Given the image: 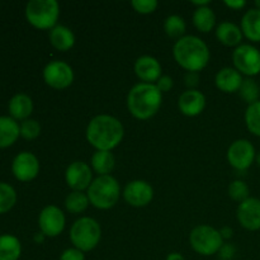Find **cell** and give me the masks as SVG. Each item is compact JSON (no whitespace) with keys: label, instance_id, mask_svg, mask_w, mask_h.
I'll return each mask as SVG.
<instances>
[{"label":"cell","instance_id":"1","mask_svg":"<svg viewBox=\"0 0 260 260\" xmlns=\"http://www.w3.org/2000/svg\"><path fill=\"white\" fill-rule=\"evenodd\" d=\"M86 140L99 151H112L122 142L124 127L122 122L111 114H98L86 126Z\"/></svg>","mask_w":260,"mask_h":260},{"label":"cell","instance_id":"2","mask_svg":"<svg viewBox=\"0 0 260 260\" xmlns=\"http://www.w3.org/2000/svg\"><path fill=\"white\" fill-rule=\"evenodd\" d=\"M173 56L179 66L187 71L200 73L210 62V48L197 36H184L174 43Z\"/></svg>","mask_w":260,"mask_h":260},{"label":"cell","instance_id":"3","mask_svg":"<svg viewBox=\"0 0 260 260\" xmlns=\"http://www.w3.org/2000/svg\"><path fill=\"white\" fill-rule=\"evenodd\" d=\"M162 103V93L155 84L139 83L127 94V109L140 121H146L159 112Z\"/></svg>","mask_w":260,"mask_h":260},{"label":"cell","instance_id":"4","mask_svg":"<svg viewBox=\"0 0 260 260\" xmlns=\"http://www.w3.org/2000/svg\"><path fill=\"white\" fill-rule=\"evenodd\" d=\"M90 205L98 210H109L114 207L121 197L118 180L112 175H101L93 179L86 190Z\"/></svg>","mask_w":260,"mask_h":260},{"label":"cell","instance_id":"5","mask_svg":"<svg viewBox=\"0 0 260 260\" xmlns=\"http://www.w3.org/2000/svg\"><path fill=\"white\" fill-rule=\"evenodd\" d=\"M102 229L98 221L91 217H80L70 229V240L74 248L83 253L94 250L101 243Z\"/></svg>","mask_w":260,"mask_h":260},{"label":"cell","instance_id":"6","mask_svg":"<svg viewBox=\"0 0 260 260\" xmlns=\"http://www.w3.org/2000/svg\"><path fill=\"white\" fill-rule=\"evenodd\" d=\"M58 17L60 5L56 0H30L25 7V18L38 29H52Z\"/></svg>","mask_w":260,"mask_h":260},{"label":"cell","instance_id":"7","mask_svg":"<svg viewBox=\"0 0 260 260\" xmlns=\"http://www.w3.org/2000/svg\"><path fill=\"white\" fill-rule=\"evenodd\" d=\"M190 248L197 254L211 256L218 254L223 245V239L220 230L208 225H198L189 234Z\"/></svg>","mask_w":260,"mask_h":260},{"label":"cell","instance_id":"8","mask_svg":"<svg viewBox=\"0 0 260 260\" xmlns=\"http://www.w3.org/2000/svg\"><path fill=\"white\" fill-rule=\"evenodd\" d=\"M234 68L246 78H254L260 74V51L255 46L241 43L233 52Z\"/></svg>","mask_w":260,"mask_h":260},{"label":"cell","instance_id":"9","mask_svg":"<svg viewBox=\"0 0 260 260\" xmlns=\"http://www.w3.org/2000/svg\"><path fill=\"white\" fill-rule=\"evenodd\" d=\"M256 151L254 145L246 139H239L229 146L228 161L238 172H245L255 161Z\"/></svg>","mask_w":260,"mask_h":260},{"label":"cell","instance_id":"10","mask_svg":"<svg viewBox=\"0 0 260 260\" xmlns=\"http://www.w3.org/2000/svg\"><path fill=\"white\" fill-rule=\"evenodd\" d=\"M74 78L73 68L65 61H51L43 69V80L53 89L69 88L74 83Z\"/></svg>","mask_w":260,"mask_h":260},{"label":"cell","instance_id":"11","mask_svg":"<svg viewBox=\"0 0 260 260\" xmlns=\"http://www.w3.org/2000/svg\"><path fill=\"white\" fill-rule=\"evenodd\" d=\"M66 218L62 211L57 206H46L40 213L38 217V225L40 230L46 238H56L62 234L65 229Z\"/></svg>","mask_w":260,"mask_h":260},{"label":"cell","instance_id":"12","mask_svg":"<svg viewBox=\"0 0 260 260\" xmlns=\"http://www.w3.org/2000/svg\"><path fill=\"white\" fill-rule=\"evenodd\" d=\"M65 180L68 187L73 190L78 192L88 190L93 182V169L86 162L76 160L66 168Z\"/></svg>","mask_w":260,"mask_h":260},{"label":"cell","instance_id":"13","mask_svg":"<svg viewBox=\"0 0 260 260\" xmlns=\"http://www.w3.org/2000/svg\"><path fill=\"white\" fill-rule=\"evenodd\" d=\"M122 194L124 201L132 207H146L154 198V189L147 182L137 179L127 183Z\"/></svg>","mask_w":260,"mask_h":260},{"label":"cell","instance_id":"14","mask_svg":"<svg viewBox=\"0 0 260 260\" xmlns=\"http://www.w3.org/2000/svg\"><path fill=\"white\" fill-rule=\"evenodd\" d=\"M12 172L20 182H30L40 173V161L32 152L22 151L13 160Z\"/></svg>","mask_w":260,"mask_h":260},{"label":"cell","instance_id":"15","mask_svg":"<svg viewBox=\"0 0 260 260\" xmlns=\"http://www.w3.org/2000/svg\"><path fill=\"white\" fill-rule=\"evenodd\" d=\"M236 217L239 223L245 230L258 231L260 230V200L249 197L244 202L239 203Z\"/></svg>","mask_w":260,"mask_h":260},{"label":"cell","instance_id":"16","mask_svg":"<svg viewBox=\"0 0 260 260\" xmlns=\"http://www.w3.org/2000/svg\"><path fill=\"white\" fill-rule=\"evenodd\" d=\"M178 108L180 113L187 117H197L205 111L206 96L197 89H188L180 94L178 99Z\"/></svg>","mask_w":260,"mask_h":260},{"label":"cell","instance_id":"17","mask_svg":"<svg viewBox=\"0 0 260 260\" xmlns=\"http://www.w3.org/2000/svg\"><path fill=\"white\" fill-rule=\"evenodd\" d=\"M135 74L141 83L154 84L161 76V65L154 56H140L135 62Z\"/></svg>","mask_w":260,"mask_h":260},{"label":"cell","instance_id":"18","mask_svg":"<svg viewBox=\"0 0 260 260\" xmlns=\"http://www.w3.org/2000/svg\"><path fill=\"white\" fill-rule=\"evenodd\" d=\"M244 78L235 68H223L216 74L215 83L223 93H236L240 89Z\"/></svg>","mask_w":260,"mask_h":260},{"label":"cell","instance_id":"19","mask_svg":"<svg viewBox=\"0 0 260 260\" xmlns=\"http://www.w3.org/2000/svg\"><path fill=\"white\" fill-rule=\"evenodd\" d=\"M216 37L228 47H238L243 41V30L233 22H222L216 28Z\"/></svg>","mask_w":260,"mask_h":260},{"label":"cell","instance_id":"20","mask_svg":"<svg viewBox=\"0 0 260 260\" xmlns=\"http://www.w3.org/2000/svg\"><path fill=\"white\" fill-rule=\"evenodd\" d=\"M240 28L243 30L244 37H246L251 42H260V9L251 8L246 10V13L241 18Z\"/></svg>","mask_w":260,"mask_h":260},{"label":"cell","instance_id":"21","mask_svg":"<svg viewBox=\"0 0 260 260\" xmlns=\"http://www.w3.org/2000/svg\"><path fill=\"white\" fill-rule=\"evenodd\" d=\"M50 42L56 50L58 51H69L74 47L75 45V35L73 30L66 25L57 24L50 29Z\"/></svg>","mask_w":260,"mask_h":260},{"label":"cell","instance_id":"22","mask_svg":"<svg viewBox=\"0 0 260 260\" xmlns=\"http://www.w3.org/2000/svg\"><path fill=\"white\" fill-rule=\"evenodd\" d=\"M33 112V102L29 95L24 93H18L10 99L9 113L12 118L25 121Z\"/></svg>","mask_w":260,"mask_h":260},{"label":"cell","instance_id":"23","mask_svg":"<svg viewBox=\"0 0 260 260\" xmlns=\"http://www.w3.org/2000/svg\"><path fill=\"white\" fill-rule=\"evenodd\" d=\"M19 136L20 126L18 122L12 117H0V149L13 145Z\"/></svg>","mask_w":260,"mask_h":260},{"label":"cell","instance_id":"24","mask_svg":"<svg viewBox=\"0 0 260 260\" xmlns=\"http://www.w3.org/2000/svg\"><path fill=\"white\" fill-rule=\"evenodd\" d=\"M90 165L93 172H95L98 177H101V175H111L112 170L114 169V165H116V159H114V155L112 154V151H99V150H96L93 156H91Z\"/></svg>","mask_w":260,"mask_h":260},{"label":"cell","instance_id":"25","mask_svg":"<svg viewBox=\"0 0 260 260\" xmlns=\"http://www.w3.org/2000/svg\"><path fill=\"white\" fill-rule=\"evenodd\" d=\"M192 19L194 27L202 33L211 32L216 24V14L215 12L211 9L210 5H207V7L196 8Z\"/></svg>","mask_w":260,"mask_h":260},{"label":"cell","instance_id":"26","mask_svg":"<svg viewBox=\"0 0 260 260\" xmlns=\"http://www.w3.org/2000/svg\"><path fill=\"white\" fill-rule=\"evenodd\" d=\"M22 254L20 241L13 235L0 236V260H18Z\"/></svg>","mask_w":260,"mask_h":260},{"label":"cell","instance_id":"27","mask_svg":"<svg viewBox=\"0 0 260 260\" xmlns=\"http://www.w3.org/2000/svg\"><path fill=\"white\" fill-rule=\"evenodd\" d=\"M90 205L88 194L84 192H78V190H73L69 193L68 197L65 198V207L66 210L74 215H79L86 211L88 206Z\"/></svg>","mask_w":260,"mask_h":260},{"label":"cell","instance_id":"28","mask_svg":"<svg viewBox=\"0 0 260 260\" xmlns=\"http://www.w3.org/2000/svg\"><path fill=\"white\" fill-rule=\"evenodd\" d=\"M185 29H187V24H185L184 18L180 15L172 14L165 18L164 30L170 38H175L178 41L179 38L184 37Z\"/></svg>","mask_w":260,"mask_h":260},{"label":"cell","instance_id":"29","mask_svg":"<svg viewBox=\"0 0 260 260\" xmlns=\"http://www.w3.org/2000/svg\"><path fill=\"white\" fill-rule=\"evenodd\" d=\"M238 93L240 95V98L245 103H248V106L260 101V86L253 78L244 79Z\"/></svg>","mask_w":260,"mask_h":260},{"label":"cell","instance_id":"30","mask_svg":"<svg viewBox=\"0 0 260 260\" xmlns=\"http://www.w3.org/2000/svg\"><path fill=\"white\" fill-rule=\"evenodd\" d=\"M244 118L249 132L254 136L260 137V101L248 106Z\"/></svg>","mask_w":260,"mask_h":260},{"label":"cell","instance_id":"31","mask_svg":"<svg viewBox=\"0 0 260 260\" xmlns=\"http://www.w3.org/2000/svg\"><path fill=\"white\" fill-rule=\"evenodd\" d=\"M17 202V193L8 183L0 182V213H5L14 207Z\"/></svg>","mask_w":260,"mask_h":260},{"label":"cell","instance_id":"32","mask_svg":"<svg viewBox=\"0 0 260 260\" xmlns=\"http://www.w3.org/2000/svg\"><path fill=\"white\" fill-rule=\"evenodd\" d=\"M249 193H250V189L243 180H234L229 185V196L235 202L241 203L246 201L249 198Z\"/></svg>","mask_w":260,"mask_h":260},{"label":"cell","instance_id":"33","mask_svg":"<svg viewBox=\"0 0 260 260\" xmlns=\"http://www.w3.org/2000/svg\"><path fill=\"white\" fill-rule=\"evenodd\" d=\"M41 126L36 119H25L20 123V136L25 140H35L40 136Z\"/></svg>","mask_w":260,"mask_h":260},{"label":"cell","instance_id":"34","mask_svg":"<svg viewBox=\"0 0 260 260\" xmlns=\"http://www.w3.org/2000/svg\"><path fill=\"white\" fill-rule=\"evenodd\" d=\"M131 5L139 14H151L156 10L159 3L156 0H132Z\"/></svg>","mask_w":260,"mask_h":260},{"label":"cell","instance_id":"35","mask_svg":"<svg viewBox=\"0 0 260 260\" xmlns=\"http://www.w3.org/2000/svg\"><path fill=\"white\" fill-rule=\"evenodd\" d=\"M60 260H85V254L76 248H69L61 253Z\"/></svg>","mask_w":260,"mask_h":260},{"label":"cell","instance_id":"36","mask_svg":"<svg viewBox=\"0 0 260 260\" xmlns=\"http://www.w3.org/2000/svg\"><path fill=\"white\" fill-rule=\"evenodd\" d=\"M155 85H156V88L159 89L161 93H167V91H169L170 89L173 88L174 81H173V79L170 78L169 75H161L159 78V80L155 83Z\"/></svg>","mask_w":260,"mask_h":260},{"label":"cell","instance_id":"37","mask_svg":"<svg viewBox=\"0 0 260 260\" xmlns=\"http://www.w3.org/2000/svg\"><path fill=\"white\" fill-rule=\"evenodd\" d=\"M236 254V248L233 244H223L222 248L218 251V255H220L221 260H231L235 256Z\"/></svg>","mask_w":260,"mask_h":260},{"label":"cell","instance_id":"38","mask_svg":"<svg viewBox=\"0 0 260 260\" xmlns=\"http://www.w3.org/2000/svg\"><path fill=\"white\" fill-rule=\"evenodd\" d=\"M185 85L189 89H196V86L200 83V73H194V71H187L184 75Z\"/></svg>","mask_w":260,"mask_h":260},{"label":"cell","instance_id":"39","mask_svg":"<svg viewBox=\"0 0 260 260\" xmlns=\"http://www.w3.org/2000/svg\"><path fill=\"white\" fill-rule=\"evenodd\" d=\"M225 5L233 10H240L245 7L246 2L245 0H233V2L231 0H226Z\"/></svg>","mask_w":260,"mask_h":260},{"label":"cell","instance_id":"40","mask_svg":"<svg viewBox=\"0 0 260 260\" xmlns=\"http://www.w3.org/2000/svg\"><path fill=\"white\" fill-rule=\"evenodd\" d=\"M220 234H221V236H222L223 240H225V239L226 240H229V239L233 238L234 230L230 228V226H223V228L220 230Z\"/></svg>","mask_w":260,"mask_h":260},{"label":"cell","instance_id":"41","mask_svg":"<svg viewBox=\"0 0 260 260\" xmlns=\"http://www.w3.org/2000/svg\"><path fill=\"white\" fill-rule=\"evenodd\" d=\"M165 260H185V258L179 253H170Z\"/></svg>","mask_w":260,"mask_h":260},{"label":"cell","instance_id":"42","mask_svg":"<svg viewBox=\"0 0 260 260\" xmlns=\"http://www.w3.org/2000/svg\"><path fill=\"white\" fill-rule=\"evenodd\" d=\"M45 238L46 236L43 235L42 233H38V234H36V236H35V241L37 244H41V243H43V241H45Z\"/></svg>","mask_w":260,"mask_h":260},{"label":"cell","instance_id":"43","mask_svg":"<svg viewBox=\"0 0 260 260\" xmlns=\"http://www.w3.org/2000/svg\"><path fill=\"white\" fill-rule=\"evenodd\" d=\"M255 162H256V164H258L259 167H260V151L258 152V154H256V157H255Z\"/></svg>","mask_w":260,"mask_h":260},{"label":"cell","instance_id":"44","mask_svg":"<svg viewBox=\"0 0 260 260\" xmlns=\"http://www.w3.org/2000/svg\"><path fill=\"white\" fill-rule=\"evenodd\" d=\"M255 8L260 9V0H256V2H255Z\"/></svg>","mask_w":260,"mask_h":260}]
</instances>
